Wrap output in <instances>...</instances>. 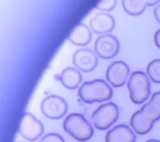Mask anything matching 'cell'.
I'll return each mask as SVG.
<instances>
[{"label":"cell","instance_id":"cell-23","mask_svg":"<svg viewBox=\"0 0 160 142\" xmlns=\"http://www.w3.org/2000/svg\"><path fill=\"white\" fill-rule=\"evenodd\" d=\"M146 142H160V141H159V140H155V139H151V140H147Z\"/></svg>","mask_w":160,"mask_h":142},{"label":"cell","instance_id":"cell-14","mask_svg":"<svg viewBox=\"0 0 160 142\" xmlns=\"http://www.w3.org/2000/svg\"><path fill=\"white\" fill-rule=\"evenodd\" d=\"M68 40L76 46H86L91 42V32L87 26L79 23L71 31Z\"/></svg>","mask_w":160,"mask_h":142},{"label":"cell","instance_id":"cell-8","mask_svg":"<svg viewBox=\"0 0 160 142\" xmlns=\"http://www.w3.org/2000/svg\"><path fill=\"white\" fill-rule=\"evenodd\" d=\"M130 73V68L126 62L117 61L108 66L106 71V78L111 86L121 87L126 83Z\"/></svg>","mask_w":160,"mask_h":142},{"label":"cell","instance_id":"cell-18","mask_svg":"<svg viewBox=\"0 0 160 142\" xmlns=\"http://www.w3.org/2000/svg\"><path fill=\"white\" fill-rule=\"evenodd\" d=\"M116 1L115 0H102L98 1L96 4V7L102 11H110L114 9L116 6Z\"/></svg>","mask_w":160,"mask_h":142},{"label":"cell","instance_id":"cell-21","mask_svg":"<svg viewBox=\"0 0 160 142\" xmlns=\"http://www.w3.org/2000/svg\"><path fill=\"white\" fill-rule=\"evenodd\" d=\"M154 15H155L156 20L160 23V4L154 11Z\"/></svg>","mask_w":160,"mask_h":142},{"label":"cell","instance_id":"cell-20","mask_svg":"<svg viewBox=\"0 0 160 142\" xmlns=\"http://www.w3.org/2000/svg\"><path fill=\"white\" fill-rule=\"evenodd\" d=\"M154 42L157 47L160 49V29L155 32V36H154Z\"/></svg>","mask_w":160,"mask_h":142},{"label":"cell","instance_id":"cell-13","mask_svg":"<svg viewBox=\"0 0 160 142\" xmlns=\"http://www.w3.org/2000/svg\"><path fill=\"white\" fill-rule=\"evenodd\" d=\"M58 78L64 87L69 89H75L82 82V75L78 69L68 67L61 72Z\"/></svg>","mask_w":160,"mask_h":142},{"label":"cell","instance_id":"cell-10","mask_svg":"<svg viewBox=\"0 0 160 142\" xmlns=\"http://www.w3.org/2000/svg\"><path fill=\"white\" fill-rule=\"evenodd\" d=\"M155 121L144 109H141L132 114L130 125L132 130L139 135H145L152 130Z\"/></svg>","mask_w":160,"mask_h":142},{"label":"cell","instance_id":"cell-15","mask_svg":"<svg viewBox=\"0 0 160 142\" xmlns=\"http://www.w3.org/2000/svg\"><path fill=\"white\" fill-rule=\"evenodd\" d=\"M155 121L160 119V92H155L152 94L151 100L142 107Z\"/></svg>","mask_w":160,"mask_h":142},{"label":"cell","instance_id":"cell-24","mask_svg":"<svg viewBox=\"0 0 160 142\" xmlns=\"http://www.w3.org/2000/svg\"><path fill=\"white\" fill-rule=\"evenodd\" d=\"M20 142H24V141H20Z\"/></svg>","mask_w":160,"mask_h":142},{"label":"cell","instance_id":"cell-3","mask_svg":"<svg viewBox=\"0 0 160 142\" xmlns=\"http://www.w3.org/2000/svg\"><path fill=\"white\" fill-rule=\"evenodd\" d=\"M150 81L148 75L141 71H135L130 76L128 89L130 98L135 104H142L148 98L151 92Z\"/></svg>","mask_w":160,"mask_h":142},{"label":"cell","instance_id":"cell-2","mask_svg":"<svg viewBox=\"0 0 160 142\" xmlns=\"http://www.w3.org/2000/svg\"><path fill=\"white\" fill-rule=\"evenodd\" d=\"M62 128L66 133L78 141H87L94 134L93 127L90 122L78 113L68 115L64 120Z\"/></svg>","mask_w":160,"mask_h":142},{"label":"cell","instance_id":"cell-16","mask_svg":"<svg viewBox=\"0 0 160 142\" xmlns=\"http://www.w3.org/2000/svg\"><path fill=\"white\" fill-rule=\"evenodd\" d=\"M123 10L128 15L137 16L143 13L147 7L146 1H136V0H124L122 2Z\"/></svg>","mask_w":160,"mask_h":142},{"label":"cell","instance_id":"cell-9","mask_svg":"<svg viewBox=\"0 0 160 142\" xmlns=\"http://www.w3.org/2000/svg\"><path fill=\"white\" fill-rule=\"evenodd\" d=\"M73 64L79 70L88 73L98 65L96 54L89 49H79L73 55Z\"/></svg>","mask_w":160,"mask_h":142},{"label":"cell","instance_id":"cell-1","mask_svg":"<svg viewBox=\"0 0 160 142\" xmlns=\"http://www.w3.org/2000/svg\"><path fill=\"white\" fill-rule=\"evenodd\" d=\"M112 94V89L109 84L102 79L85 82L78 89L79 97L88 104L108 101L111 98Z\"/></svg>","mask_w":160,"mask_h":142},{"label":"cell","instance_id":"cell-7","mask_svg":"<svg viewBox=\"0 0 160 142\" xmlns=\"http://www.w3.org/2000/svg\"><path fill=\"white\" fill-rule=\"evenodd\" d=\"M95 50L102 59H111L119 50V42L112 35H103L98 37L95 42Z\"/></svg>","mask_w":160,"mask_h":142},{"label":"cell","instance_id":"cell-6","mask_svg":"<svg viewBox=\"0 0 160 142\" xmlns=\"http://www.w3.org/2000/svg\"><path fill=\"white\" fill-rule=\"evenodd\" d=\"M41 111L48 118L59 119L68 112V103L63 98L56 95L48 96L41 103Z\"/></svg>","mask_w":160,"mask_h":142},{"label":"cell","instance_id":"cell-12","mask_svg":"<svg viewBox=\"0 0 160 142\" xmlns=\"http://www.w3.org/2000/svg\"><path fill=\"white\" fill-rule=\"evenodd\" d=\"M106 142H135L136 136L126 125H118L107 133Z\"/></svg>","mask_w":160,"mask_h":142},{"label":"cell","instance_id":"cell-5","mask_svg":"<svg viewBox=\"0 0 160 142\" xmlns=\"http://www.w3.org/2000/svg\"><path fill=\"white\" fill-rule=\"evenodd\" d=\"M19 133L25 140L34 141L42 137L44 127L42 122L31 113H25L22 116L19 125Z\"/></svg>","mask_w":160,"mask_h":142},{"label":"cell","instance_id":"cell-22","mask_svg":"<svg viewBox=\"0 0 160 142\" xmlns=\"http://www.w3.org/2000/svg\"><path fill=\"white\" fill-rule=\"evenodd\" d=\"M158 2H159V1H146V2H147V5L148 6L155 5V4L158 3Z\"/></svg>","mask_w":160,"mask_h":142},{"label":"cell","instance_id":"cell-17","mask_svg":"<svg viewBox=\"0 0 160 142\" xmlns=\"http://www.w3.org/2000/svg\"><path fill=\"white\" fill-rule=\"evenodd\" d=\"M147 73L155 83H160V59L152 60L147 66Z\"/></svg>","mask_w":160,"mask_h":142},{"label":"cell","instance_id":"cell-11","mask_svg":"<svg viewBox=\"0 0 160 142\" xmlns=\"http://www.w3.org/2000/svg\"><path fill=\"white\" fill-rule=\"evenodd\" d=\"M115 18L106 13H98L91 18L90 27L97 35L110 33L115 28Z\"/></svg>","mask_w":160,"mask_h":142},{"label":"cell","instance_id":"cell-19","mask_svg":"<svg viewBox=\"0 0 160 142\" xmlns=\"http://www.w3.org/2000/svg\"><path fill=\"white\" fill-rule=\"evenodd\" d=\"M38 142H65L64 139L57 133H48L44 135Z\"/></svg>","mask_w":160,"mask_h":142},{"label":"cell","instance_id":"cell-4","mask_svg":"<svg viewBox=\"0 0 160 142\" xmlns=\"http://www.w3.org/2000/svg\"><path fill=\"white\" fill-rule=\"evenodd\" d=\"M119 110L115 103L108 102L98 106L91 115V121L97 130H106L117 121Z\"/></svg>","mask_w":160,"mask_h":142}]
</instances>
